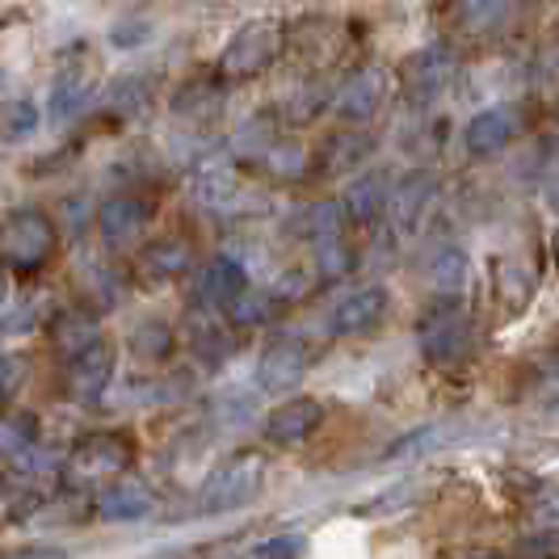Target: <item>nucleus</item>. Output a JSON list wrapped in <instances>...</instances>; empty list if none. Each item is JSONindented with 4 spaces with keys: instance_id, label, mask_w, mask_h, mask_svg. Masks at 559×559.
Instances as JSON below:
<instances>
[{
    "instance_id": "obj_1",
    "label": "nucleus",
    "mask_w": 559,
    "mask_h": 559,
    "mask_svg": "<svg viewBox=\"0 0 559 559\" xmlns=\"http://www.w3.org/2000/svg\"><path fill=\"white\" fill-rule=\"evenodd\" d=\"M265 472H270V463H265L261 450H231L227 459H219V463L206 472L202 488H198L194 509L202 518L245 509V504L257 501V492L265 488Z\"/></svg>"
},
{
    "instance_id": "obj_2",
    "label": "nucleus",
    "mask_w": 559,
    "mask_h": 559,
    "mask_svg": "<svg viewBox=\"0 0 559 559\" xmlns=\"http://www.w3.org/2000/svg\"><path fill=\"white\" fill-rule=\"evenodd\" d=\"M59 249V227L43 206H13L0 215V265L9 274H38Z\"/></svg>"
},
{
    "instance_id": "obj_3",
    "label": "nucleus",
    "mask_w": 559,
    "mask_h": 559,
    "mask_svg": "<svg viewBox=\"0 0 559 559\" xmlns=\"http://www.w3.org/2000/svg\"><path fill=\"white\" fill-rule=\"evenodd\" d=\"M290 43V34L282 22L274 17H252L245 26H236V34L219 47V59H215V76L224 84L236 81H252L261 76L265 68H274Z\"/></svg>"
},
{
    "instance_id": "obj_4",
    "label": "nucleus",
    "mask_w": 559,
    "mask_h": 559,
    "mask_svg": "<svg viewBox=\"0 0 559 559\" xmlns=\"http://www.w3.org/2000/svg\"><path fill=\"white\" fill-rule=\"evenodd\" d=\"M190 202L215 219H245L261 211V198L249 194L245 173L231 156H202L190 173Z\"/></svg>"
},
{
    "instance_id": "obj_5",
    "label": "nucleus",
    "mask_w": 559,
    "mask_h": 559,
    "mask_svg": "<svg viewBox=\"0 0 559 559\" xmlns=\"http://www.w3.org/2000/svg\"><path fill=\"white\" fill-rule=\"evenodd\" d=\"M135 463V442L127 433H88L63 459V484L68 488H106L110 479L127 476Z\"/></svg>"
},
{
    "instance_id": "obj_6",
    "label": "nucleus",
    "mask_w": 559,
    "mask_h": 559,
    "mask_svg": "<svg viewBox=\"0 0 559 559\" xmlns=\"http://www.w3.org/2000/svg\"><path fill=\"white\" fill-rule=\"evenodd\" d=\"M472 349H476V324L459 304L442 299V304H433L420 316V354H425V362L454 366L463 362Z\"/></svg>"
},
{
    "instance_id": "obj_7",
    "label": "nucleus",
    "mask_w": 559,
    "mask_h": 559,
    "mask_svg": "<svg viewBox=\"0 0 559 559\" xmlns=\"http://www.w3.org/2000/svg\"><path fill=\"white\" fill-rule=\"evenodd\" d=\"M311 366H316V341H308L304 333H282L261 349L252 383L265 395H286L308 379Z\"/></svg>"
},
{
    "instance_id": "obj_8",
    "label": "nucleus",
    "mask_w": 559,
    "mask_h": 559,
    "mask_svg": "<svg viewBox=\"0 0 559 559\" xmlns=\"http://www.w3.org/2000/svg\"><path fill=\"white\" fill-rule=\"evenodd\" d=\"M459 76V59L450 51L447 43H429V47H417V51H408L404 63L395 68V81L400 88L413 97V102H433V97H442L450 84Z\"/></svg>"
},
{
    "instance_id": "obj_9",
    "label": "nucleus",
    "mask_w": 559,
    "mask_h": 559,
    "mask_svg": "<svg viewBox=\"0 0 559 559\" xmlns=\"http://www.w3.org/2000/svg\"><path fill=\"white\" fill-rule=\"evenodd\" d=\"M388 93H392V76H388V68H379V63H362V68H354L345 81L333 88V114L341 122H370L374 114L388 106Z\"/></svg>"
},
{
    "instance_id": "obj_10",
    "label": "nucleus",
    "mask_w": 559,
    "mask_h": 559,
    "mask_svg": "<svg viewBox=\"0 0 559 559\" xmlns=\"http://www.w3.org/2000/svg\"><path fill=\"white\" fill-rule=\"evenodd\" d=\"M156 215V202L143 194H110L97 206V231H102V245L114 252L131 249L140 240L147 224Z\"/></svg>"
},
{
    "instance_id": "obj_11",
    "label": "nucleus",
    "mask_w": 559,
    "mask_h": 559,
    "mask_svg": "<svg viewBox=\"0 0 559 559\" xmlns=\"http://www.w3.org/2000/svg\"><path fill=\"white\" fill-rule=\"evenodd\" d=\"M392 308V290L383 282H362L349 295H341L329 311V333L333 336H358L383 324V316Z\"/></svg>"
},
{
    "instance_id": "obj_12",
    "label": "nucleus",
    "mask_w": 559,
    "mask_h": 559,
    "mask_svg": "<svg viewBox=\"0 0 559 559\" xmlns=\"http://www.w3.org/2000/svg\"><path fill=\"white\" fill-rule=\"evenodd\" d=\"M156 509V492H152V484L135 472H127V476L110 479L106 488H97L93 492V518L97 522H114V526H122V522H140Z\"/></svg>"
},
{
    "instance_id": "obj_13",
    "label": "nucleus",
    "mask_w": 559,
    "mask_h": 559,
    "mask_svg": "<svg viewBox=\"0 0 559 559\" xmlns=\"http://www.w3.org/2000/svg\"><path fill=\"white\" fill-rule=\"evenodd\" d=\"M522 127H526L522 106H509V102L488 106V110H479L476 118L463 127V147H467V156H476V160L497 156V152H504L509 143L522 135Z\"/></svg>"
},
{
    "instance_id": "obj_14",
    "label": "nucleus",
    "mask_w": 559,
    "mask_h": 559,
    "mask_svg": "<svg viewBox=\"0 0 559 559\" xmlns=\"http://www.w3.org/2000/svg\"><path fill=\"white\" fill-rule=\"evenodd\" d=\"M249 290V270L236 257H215L206 265H198L194 274V304L198 311H215L227 316V308Z\"/></svg>"
},
{
    "instance_id": "obj_15",
    "label": "nucleus",
    "mask_w": 559,
    "mask_h": 559,
    "mask_svg": "<svg viewBox=\"0 0 559 559\" xmlns=\"http://www.w3.org/2000/svg\"><path fill=\"white\" fill-rule=\"evenodd\" d=\"M320 425H324V404L311 400V395H290V400H282L265 413L261 433L274 447H304Z\"/></svg>"
},
{
    "instance_id": "obj_16",
    "label": "nucleus",
    "mask_w": 559,
    "mask_h": 559,
    "mask_svg": "<svg viewBox=\"0 0 559 559\" xmlns=\"http://www.w3.org/2000/svg\"><path fill=\"white\" fill-rule=\"evenodd\" d=\"M97 97V72L88 59H63L56 68V81H51V102H47V114L56 122H72L81 118Z\"/></svg>"
},
{
    "instance_id": "obj_17",
    "label": "nucleus",
    "mask_w": 559,
    "mask_h": 559,
    "mask_svg": "<svg viewBox=\"0 0 559 559\" xmlns=\"http://www.w3.org/2000/svg\"><path fill=\"white\" fill-rule=\"evenodd\" d=\"M388 202H392V173H388V168L358 173V177L349 181V190L341 194L345 224L374 227L379 219H388Z\"/></svg>"
},
{
    "instance_id": "obj_18",
    "label": "nucleus",
    "mask_w": 559,
    "mask_h": 559,
    "mask_svg": "<svg viewBox=\"0 0 559 559\" xmlns=\"http://www.w3.org/2000/svg\"><path fill=\"white\" fill-rule=\"evenodd\" d=\"M190 270H194V245L186 236H156L135 257V274L147 286H165V282L186 278Z\"/></svg>"
},
{
    "instance_id": "obj_19",
    "label": "nucleus",
    "mask_w": 559,
    "mask_h": 559,
    "mask_svg": "<svg viewBox=\"0 0 559 559\" xmlns=\"http://www.w3.org/2000/svg\"><path fill=\"white\" fill-rule=\"evenodd\" d=\"M47 336H51V349H56V358L63 366L76 362L81 354L97 349V345L106 341L102 324H97V311H88V308H63L56 320L47 324Z\"/></svg>"
},
{
    "instance_id": "obj_20",
    "label": "nucleus",
    "mask_w": 559,
    "mask_h": 559,
    "mask_svg": "<svg viewBox=\"0 0 559 559\" xmlns=\"http://www.w3.org/2000/svg\"><path fill=\"white\" fill-rule=\"evenodd\" d=\"M110 383H114V345L110 341H102L97 349H88V354H81L76 362L63 366V392H68V400H76V404L102 400Z\"/></svg>"
},
{
    "instance_id": "obj_21",
    "label": "nucleus",
    "mask_w": 559,
    "mask_h": 559,
    "mask_svg": "<svg viewBox=\"0 0 559 559\" xmlns=\"http://www.w3.org/2000/svg\"><path fill=\"white\" fill-rule=\"evenodd\" d=\"M438 194V173L429 168H413L400 181H392V202H388V219L395 231H413L425 219L429 202Z\"/></svg>"
},
{
    "instance_id": "obj_22",
    "label": "nucleus",
    "mask_w": 559,
    "mask_h": 559,
    "mask_svg": "<svg viewBox=\"0 0 559 559\" xmlns=\"http://www.w3.org/2000/svg\"><path fill=\"white\" fill-rule=\"evenodd\" d=\"M227 106V84L219 76H198V81H186L173 97H168V110L177 114L181 122H194V127H206L215 122Z\"/></svg>"
},
{
    "instance_id": "obj_23",
    "label": "nucleus",
    "mask_w": 559,
    "mask_h": 559,
    "mask_svg": "<svg viewBox=\"0 0 559 559\" xmlns=\"http://www.w3.org/2000/svg\"><path fill=\"white\" fill-rule=\"evenodd\" d=\"M345 231V211L336 198H316V202H304L286 215V236L295 240H308V245H329Z\"/></svg>"
},
{
    "instance_id": "obj_24",
    "label": "nucleus",
    "mask_w": 559,
    "mask_h": 559,
    "mask_svg": "<svg viewBox=\"0 0 559 559\" xmlns=\"http://www.w3.org/2000/svg\"><path fill=\"white\" fill-rule=\"evenodd\" d=\"M236 329L224 324V316L215 311H202L194 324H190V354H194L202 366H224L231 354H236Z\"/></svg>"
},
{
    "instance_id": "obj_25",
    "label": "nucleus",
    "mask_w": 559,
    "mask_h": 559,
    "mask_svg": "<svg viewBox=\"0 0 559 559\" xmlns=\"http://www.w3.org/2000/svg\"><path fill=\"white\" fill-rule=\"evenodd\" d=\"M278 118L270 110L252 114V118H245L236 131H231V140H227V156L231 160H257L261 165V156L278 143Z\"/></svg>"
},
{
    "instance_id": "obj_26",
    "label": "nucleus",
    "mask_w": 559,
    "mask_h": 559,
    "mask_svg": "<svg viewBox=\"0 0 559 559\" xmlns=\"http://www.w3.org/2000/svg\"><path fill=\"white\" fill-rule=\"evenodd\" d=\"M152 93H156V76L152 72H127L106 88V110L114 118H135L152 106Z\"/></svg>"
},
{
    "instance_id": "obj_27",
    "label": "nucleus",
    "mask_w": 559,
    "mask_h": 559,
    "mask_svg": "<svg viewBox=\"0 0 559 559\" xmlns=\"http://www.w3.org/2000/svg\"><path fill=\"white\" fill-rule=\"evenodd\" d=\"M127 349L140 358V362H168V354L177 349V336L168 329L160 316H143L140 324L127 336Z\"/></svg>"
},
{
    "instance_id": "obj_28",
    "label": "nucleus",
    "mask_w": 559,
    "mask_h": 559,
    "mask_svg": "<svg viewBox=\"0 0 559 559\" xmlns=\"http://www.w3.org/2000/svg\"><path fill=\"white\" fill-rule=\"evenodd\" d=\"M447 442H450L447 425H420V429H408L404 438H395L379 459H383V463H413V459H425V454L442 450Z\"/></svg>"
},
{
    "instance_id": "obj_29",
    "label": "nucleus",
    "mask_w": 559,
    "mask_h": 559,
    "mask_svg": "<svg viewBox=\"0 0 559 559\" xmlns=\"http://www.w3.org/2000/svg\"><path fill=\"white\" fill-rule=\"evenodd\" d=\"M492 282H497V295H501V304L509 311H522L526 304H531L534 274L526 270V265H518V261L501 257V261L492 265Z\"/></svg>"
},
{
    "instance_id": "obj_30",
    "label": "nucleus",
    "mask_w": 559,
    "mask_h": 559,
    "mask_svg": "<svg viewBox=\"0 0 559 559\" xmlns=\"http://www.w3.org/2000/svg\"><path fill=\"white\" fill-rule=\"evenodd\" d=\"M374 152V135L370 131H362V127H345V131H336L333 140L324 143V160H329V168H354L362 165L366 156Z\"/></svg>"
},
{
    "instance_id": "obj_31",
    "label": "nucleus",
    "mask_w": 559,
    "mask_h": 559,
    "mask_svg": "<svg viewBox=\"0 0 559 559\" xmlns=\"http://www.w3.org/2000/svg\"><path fill=\"white\" fill-rule=\"evenodd\" d=\"M282 304L270 295V290H245L231 308H227V324L231 329H261V324H270V320H278Z\"/></svg>"
},
{
    "instance_id": "obj_32",
    "label": "nucleus",
    "mask_w": 559,
    "mask_h": 559,
    "mask_svg": "<svg viewBox=\"0 0 559 559\" xmlns=\"http://www.w3.org/2000/svg\"><path fill=\"white\" fill-rule=\"evenodd\" d=\"M467 252L459 249V245H442V249L433 252V261H429V278H433V286L447 295V299H454L463 286H467Z\"/></svg>"
},
{
    "instance_id": "obj_33",
    "label": "nucleus",
    "mask_w": 559,
    "mask_h": 559,
    "mask_svg": "<svg viewBox=\"0 0 559 559\" xmlns=\"http://www.w3.org/2000/svg\"><path fill=\"white\" fill-rule=\"evenodd\" d=\"M38 122H43V114H38V106H34L29 97H9V102H0V143L29 140V135L38 131Z\"/></svg>"
},
{
    "instance_id": "obj_34",
    "label": "nucleus",
    "mask_w": 559,
    "mask_h": 559,
    "mask_svg": "<svg viewBox=\"0 0 559 559\" xmlns=\"http://www.w3.org/2000/svg\"><path fill=\"white\" fill-rule=\"evenodd\" d=\"M308 160H311V152L299 140H278L261 156V168H265L270 177H278V181H299L311 168Z\"/></svg>"
},
{
    "instance_id": "obj_35",
    "label": "nucleus",
    "mask_w": 559,
    "mask_h": 559,
    "mask_svg": "<svg viewBox=\"0 0 559 559\" xmlns=\"http://www.w3.org/2000/svg\"><path fill=\"white\" fill-rule=\"evenodd\" d=\"M106 38H110L114 51H143L156 38V17H147V13H122V17H114Z\"/></svg>"
},
{
    "instance_id": "obj_36",
    "label": "nucleus",
    "mask_w": 559,
    "mask_h": 559,
    "mask_svg": "<svg viewBox=\"0 0 559 559\" xmlns=\"http://www.w3.org/2000/svg\"><path fill=\"white\" fill-rule=\"evenodd\" d=\"M354 261H358L354 245H349L345 236H336V240H329V245H320V249H316V265H311V274H316V282H336L354 270Z\"/></svg>"
},
{
    "instance_id": "obj_37",
    "label": "nucleus",
    "mask_w": 559,
    "mask_h": 559,
    "mask_svg": "<svg viewBox=\"0 0 559 559\" xmlns=\"http://www.w3.org/2000/svg\"><path fill=\"white\" fill-rule=\"evenodd\" d=\"M454 17L463 22L467 34H497L513 17V4H476V0H467V4L454 9Z\"/></svg>"
},
{
    "instance_id": "obj_38",
    "label": "nucleus",
    "mask_w": 559,
    "mask_h": 559,
    "mask_svg": "<svg viewBox=\"0 0 559 559\" xmlns=\"http://www.w3.org/2000/svg\"><path fill=\"white\" fill-rule=\"evenodd\" d=\"M531 84L543 102H559V43H547L531 63Z\"/></svg>"
},
{
    "instance_id": "obj_39",
    "label": "nucleus",
    "mask_w": 559,
    "mask_h": 559,
    "mask_svg": "<svg viewBox=\"0 0 559 559\" xmlns=\"http://www.w3.org/2000/svg\"><path fill=\"white\" fill-rule=\"evenodd\" d=\"M333 106V93H329V84L324 81H308L299 93H295V106H286L290 114V122H311V118H320V114Z\"/></svg>"
},
{
    "instance_id": "obj_40",
    "label": "nucleus",
    "mask_w": 559,
    "mask_h": 559,
    "mask_svg": "<svg viewBox=\"0 0 559 559\" xmlns=\"http://www.w3.org/2000/svg\"><path fill=\"white\" fill-rule=\"evenodd\" d=\"M304 556V531H278L252 543L245 559H299Z\"/></svg>"
},
{
    "instance_id": "obj_41",
    "label": "nucleus",
    "mask_w": 559,
    "mask_h": 559,
    "mask_svg": "<svg viewBox=\"0 0 559 559\" xmlns=\"http://www.w3.org/2000/svg\"><path fill=\"white\" fill-rule=\"evenodd\" d=\"M84 282H88V295H84V299H93L97 311H106L118 304V278H114V270L106 261H93V265L84 270Z\"/></svg>"
},
{
    "instance_id": "obj_42",
    "label": "nucleus",
    "mask_w": 559,
    "mask_h": 559,
    "mask_svg": "<svg viewBox=\"0 0 559 559\" xmlns=\"http://www.w3.org/2000/svg\"><path fill=\"white\" fill-rule=\"evenodd\" d=\"M420 484H413V479H404V484H395V488H383V492H374L366 504H358L354 513L358 518H383V513H395V509H404V504L413 501V492H417Z\"/></svg>"
},
{
    "instance_id": "obj_43",
    "label": "nucleus",
    "mask_w": 559,
    "mask_h": 559,
    "mask_svg": "<svg viewBox=\"0 0 559 559\" xmlns=\"http://www.w3.org/2000/svg\"><path fill=\"white\" fill-rule=\"evenodd\" d=\"M311 286H316V274H311V270H282V278L274 282V286H265V290L286 308V304H299Z\"/></svg>"
},
{
    "instance_id": "obj_44",
    "label": "nucleus",
    "mask_w": 559,
    "mask_h": 559,
    "mask_svg": "<svg viewBox=\"0 0 559 559\" xmlns=\"http://www.w3.org/2000/svg\"><path fill=\"white\" fill-rule=\"evenodd\" d=\"M26 374H29L26 358H17V354H0V408H4L13 395L22 392Z\"/></svg>"
},
{
    "instance_id": "obj_45",
    "label": "nucleus",
    "mask_w": 559,
    "mask_h": 559,
    "mask_svg": "<svg viewBox=\"0 0 559 559\" xmlns=\"http://www.w3.org/2000/svg\"><path fill=\"white\" fill-rule=\"evenodd\" d=\"M531 509H534V518H538V522L556 526L559 522V484H547V488L531 501Z\"/></svg>"
},
{
    "instance_id": "obj_46",
    "label": "nucleus",
    "mask_w": 559,
    "mask_h": 559,
    "mask_svg": "<svg viewBox=\"0 0 559 559\" xmlns=\"http://www.w3.org/2000/svg\"><path fill=\"white\" fill-rule=\"evenodd\" d=\"M0 559H68V551L51 547V543H29V547H17V551H4Z\"/></svg>"
},
{
    "instance_id": "obj_47",
    "label": "nucleus",
    "mask_w": 559,
    "mask_h": 559,
    "mask_svg": "<svg viewBox=\"0 0 559 559\" xmlns=\"http://www.w3.org/2000/svg\"><path fill=\"white\" fill-rule=\"evenodd\" d=\"M543 202H547V211L559 219V173L556 177H547V186H543Z\"/></svg>"
},
{
    "instance_id": "obj_48",
    "label": "nucleus",
    "mask_w": 559,
    "mask_h": 559,
    "mask_svg": "<svg viewBox=\"0 0 559 559\" xmlns=\"http://www.w3.org/2000/svg\"><path fill=\"white\" fill-rule=\"evenodd\" d=\"M0 308H4V282H0Z\"/></svg>"
},
{
    "instance_id": "obj_49",
    "label": "nucleus",
    "mask_w": 559,
    "mask_h": 559,
    "mask_svg": "<svg viewBox=\"0 0 559 559\" xmlns=\"http://www.w3.org/2000/svg\"><path fill=\"white\" fill-rule=\"evenodd\" d=\"M556 261H559V231H556Z\"/></svg>"
},
{
    "instance_id": "obj_50",
    "label": "nucleus",
    "mask_w": 559,
    "mask_h": 559,
    "mask_svg": "<svg viewBox=\"0 0 559 559\" xmlns=\"http://www.w3.org/2000/svg\"><path fill=\"white\" fill-rule=\"evenodd\" d=\"M0 497H4V479H0Z\"/></svg>"
},
{
    "instance_id": "obj_51",
    "label": "nucleus",
    "mask_w": 559,
    "mask_h": 559,
    "mask_svg": "<svg viewBox=\"0 0 559 559\" xmlns=\"http://www.w3.org/2000/svg\"><path fill=\"white\" fill-rule=\"evenodd\" d=\"M479 559H501V556H479Z\"/></svg>"
}]
</instances>
